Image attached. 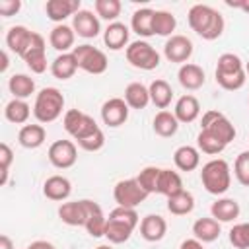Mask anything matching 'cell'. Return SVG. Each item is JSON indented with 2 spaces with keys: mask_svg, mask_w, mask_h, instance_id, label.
Masks as SVG:
<instances>
[{
  "mask_svg": "<svg viewBox=\"0 0 249 249\" xmlns=\"http://www.w3.org/2000/svg\"><path fill=\"white\" fill-rule=\"evenodd\" d=\"M245 72H247V76H249V60L245 62Z\"/></svg>",
  "mask_w": 249,
  "mask_h": 249,
  "instance_id": "53",
  "label": "cell"
},
{
  "mask_svg": "<svg viewBox=\"0 0 249 249\" xmlns=\"http://www.w3.org/2000/svg\"><path fill=\"white\" fill-rule=\"evenodd\" d=\"M126 105L130 109H146V105L150 103V91L144 84L140 82H130L126 88H124V97Z\"/></svg>",
  "mask_w": 249,
  "mask_h": 249,
  "instance_id": "33",
  "label": "cell"
},
{
  "mask_svg": "<svg viewBox=\"0 0 249 249\" xmlns=\"http://www.w3.org/2000/svg\"><path fill=\"white\" fill-rule=\"evenodd\" d=\"M101 208L95 200L89 198H82V200H70V202H62L58 206V218L60 222H64L66 226H86L88 218Z\"/></svg>",
  "mask_w": 249,
  "mask_h": 249,
  "instance_id": "8",
  "label": "cell"
},
{
  "mask_svg": "<svg viewBox=\"0 0 249 249\" xmlns=\"http://www.w3.org/2000/svg\"><path fill=\"white\" fill-rule=\"evenodd\" d=\"M173 115L177 117L179 123H185V124L196 121L198 115H200V103H198V99L195 95H191V93L181 95L177 99V103H175Z\"/></svg>",
  "mask_w": 249,
  "mask_h": 249,
  "instance_id": "24",
  "label": "cell"
},
{
  "mask_svg": "<svg viewBox=\"0 0 249 249\" xmlns=\"http://www.w3.org/2000/svg\"><path fill=\"white\" fill-rule=\"evenodd\" d=\"M193 208H195V196L185 189L173 196H167V210L173 216H187L193 212Z\"/></svg>",
  "mask_w": 249,
  "mask_h": 249,
  "instance_id": "36",
  "label": "cell"
},
{
  "mask_svg": "<svg viewBox=\"0 0 249 249\" xmlns=\"http://www.w3.org/2000/svg\"><path fill=\"white\" fill-rule=\"evenodd\" d=\"M72 54L76 56L78 68L84 70V72H88V74H95V76L97 74H103L107 70V66H109L107 54L101 49H97L93 45H88V43L74 47Z\"/></svg>",
  "mask_w": 249,
  "mask_h": 249,
  "instance_id": "7",
  "label": "cell"
},
{
  "mask_svg": "<svg viewBox=\"0 0 249 249\" xmlns=\"http://www.w3.org/2000/svg\"><path fill=\"white\" fill-rule=\"evenodd\" d=\"M49 161L56 167V169H68L76 163L78 160V150H76V142L72 140H56L49 146Z\"/></svg>",
  "mask_w": 249,
  "mask_h": 249,
  "instance_id": "12",
  "label": "cell"
},
{
  "mask_svg": "<svg viewBox=\"0 0 249 249\" xmlns=\"http://www.w3.org/2000/svg\"><path fill=\"white\" fill-rule=\"evenodd\" d=\"M233 175L239 181V185L249 187V150L241 152L233 161Z\"/></svg>",
  "mask_w": 249,
  "mask_h": 249,
  "instance_id": "43",
  "label": "cell"
},
{
  "mask_svg": "<svg viewBox=\"0 0 249 249\" xmlns=\"http://www.w3.org/2000/svg\"><path fill=\"white\" fill-rule=\"evenodd\" d=\"M165 233H167V222L160 214H148L140 220V235L146 241L156 243V241L163 239Z\"/></svg>",
  "mask_w": 249,
  "mask_h": 249,
  "instance_id": "21",
  "label": "cell"
},
{
  "mask_svg": "<svg viewBox=\"0 0 249 249\" xmlns=\"http://www.w3.org/2000/svg\"><path fill=\"white\" fill-rule=\"evenodd\" d=\"M173 163L179 171H195L198 165H200V152L198 148L195 146H179L175 152H173Z\"/></svg>",
  "mask_w": 249,
  "mask_h": 249,
  "instance_id": "27",
  "label": "cell"
},
{
  "mask_svg": "<svg viewBox=\"0 0 249 249\" xmlns=\"http://www.w3.org/2000/svg\"><path fill=\"white\" fill-rule=\"evenodd\" d=\"M128 37H130V29L121 23V21H113L107 25V29L103 31V43L107 49L111 51H121V49H126L130 43H128Z\"/></svg>",
  "mask_w": 249,
  "mask_h": 249,
  "instance_id": "22",
  "label": "cell"
},
{
  "mask_svg": "<svg viewBox=\"0 0 249 249\" xmlns=\"http://www.w3.org/2000/svg\"><path fill=\"white\" fill-rule=\"evenodd\" d=\"M95 249H113L111 245H99V247H95Z\"/></svg>",
  "mask_w": 249,
  "mask_h": 249,
  "instance_id": "52",
  "label": "cell"
},
{
  "mask_svg": "<svg viewBox=\"0 0 249 249\" xmlns=\"http://www.w3.org/2000/svg\"><path fill=\"white\" fill-rule=\"evenodd\" d=\"M152 128H154V132L158 134V136H161V138H169V136H173L177 130H179V121H177V117L171 113V111H158L156 113V117H154V121H152Z\"/></svg>",
  "mask_w": 249,
  "mask_h": 249,
  "instance_id": "32",
  "label": "cell"
},
{
  "mask_svg": "<svg viewBox=\"0 0 249 249\" xmlns=\"http://www.w3.org/2000/svg\"><path fill=\"white\" fill-rule=\"evenodd\" d=\"M25 249H54V245L51 241H45V239H37L33 243H29Z\"/></svg>",
  "mask_w": 249,
  "mask_h": 249,
  "instance_id": "49",
  "label": "cell"
},
{
  "mask_svg": "<svg viewBox=\"0 0 249 249\" xmlns=\"http://www.w3.org/2000/svg\"><path fill=\"white\" fill-rule=\"evenodd\" d=\"M72 29L78 37L84 39H95L101 31V23L97 14H93L91 10H80L74 18H72Z\"/></svg>",
  "mask_w": 249,
  "mask_h": 249,
  "instance_id": "16",
  "label": "cell"
},
{
  "mask_svg": "<svg viewBox=\"0 0 249 249\" xmlns=\"http://www.w3.org/2000/svg\"><path fill=\"white\" fill-rule=\"evenodd\" d=\"M226 6L230 8H237L245 14H249V0H237V2H231V0H226Z\"/></svg>",
  "mask_w": 249,
  "mask_h": 249,
  "instance_id": "48",
  "label": "cell"
},
{
  "mask_svg": "<svg viewBox=\"0 0 249 249\" xmlns=\"http://www.w3.org/2000/svg\"><path fill=\"white\" fill-rule=\"evenodd\" d=\"M140 224V218L136 214L134 208H123L117 206L109 212L107 216V228H105V237L109 239V243H124L130 239L134 228Z\"/></svg>",
  "mask_w": 249,
  "mask_h": 249,
  "instance_id": "3",
  "label": "cell"
},
{
  "mask_svg": "<svg viewBox=\"0 0 249 249\" xmlns=\"http://www.w3.org/2000/svg\"><path fill=\"white\" fill-rule=\"evenodd\" d=\"M84 228L88 230V233H89L91 237H105L107 216L103 214V210H101V208H97V210L88 218V222H86V226H84Z\"/></svg>",
  "mask_w": 249,
  "mask_h": 249,
  "instance_id": "41",
  "label": "cell"
},
{
  "mask_svg": "<svg viewBox=\"0 0 249 249\" xmlns=\"http://www.w3.org/2000/svg\"><path fill=\"white\" fill-rule=\"evenodd\" d=\"M4 117L14 124H25L31 117V107L25 99H12L4 107Z\"/></svg>",
  "mask_w": 249,
  "mask_h": 249,
  "instance_id": "37",
  "label": "cell"
},
{
  "mask_svg": "<svg viewBox=\"0 0 249 249\" xmlns=\"http://www.w3.org/2000/svg\"><path fill=\"white\" fill-rule=\"evenodd\" d=\"M239 202L235 200V198H228V196H224V198H216L214 202H212V206H210V214H212V218L214 220H218L220 224L222 222H233L237 216H239Z\"/></svg>",
  "mask_w": 249,
  "mask_h": 249,
  "instance_id": "28",
  "label": "cell"
},
{
  "mask_svg": "<svg viewBox=\"0 0 249 249\" xmlns=\"http://www.w3.org/2000/svg\"><path fill=\"white\" fill-rule=\"evenodd\" d=\"M179 249H204V245H202L198 239L191 237V239H185V241H181Z\"/></svg>",
  "mask_w": 249,
  "mask_h": 249,
  "instance_id": "47",
  "label": "cell"
},
{
  "mask_svg": "<svg viewBox=\"0 0 249 249\" xmlns=\"http://www.w3.org/2000/svg\"><path fill=\"white\" fill-rule=\"evenodd\" d=\"M64 109V95L56 88H43L35 95L33 103V115L39 121V124H49L56 121L62 115Z\"/></svg>",
  "mask_w": 249,
  "mask_h": 249,
  "instance_id": "5",
  "label": "cell"
},
{
  "mask_svg": "<svg viewBox=\"0 0 249 249\" xmlns=\"http://www.w3.org/2000/svg\"><path fill=\"white\" fill-rule=\"evenodd\" d=\"M177 27V19L171 12L167 10H156L154 14V35H160V37H171L173 31Z\"/></svg>",
  "mask_w": 249,
  "mask_h": 249,
  "instance_id": "38",
  "label": "cell"
},
{
  "mask_svg": "<svg viewBox=\"0 0 249 249\" xmlns=\"http://www.w3.org/2000/svg\"><path fill=\"white\" fill-rule=\"evenodd\" d=\"M200 130H204V132H208V134H212L214 138H218V140H222L226 146L235 138V126L231 124V121L224 115V113H220V111H214V109H210V111H206L204 115H202V121H200Z\"/></svg>",
  "mask_w": 249,
  "mask_h": 249,
  "instance_id": "9",
  "label": "cell"
},
{
  "mask_svg": "<svg viewBox=\"0 0 249 249\" xmlns=\"http://www.w3.org/2000/svg\"><path fill=\"white\" fill-rule=\"evenodd\" d=\"M82 150H86V152H97V150H101L103 146H105V134H103V130L101 128H97L93 134H89L88 138H84V140H80V142H76Z\"/></svg>",
  "mask_w": 249,
  "mask_h": 249,
  "instance_id": "44",
  "label": "cell"
},
{
  "mask_svg": "<svg viewBox=\"0 0 249 249\" xmlns=\"http://www.w3.org/2000/svg\"><path fill=\"white\" fill-rule=\"evenodd\" d=\"M124 54H126V60L130 66L138 68V70H154L160 66V53L144 39H138V41H132L126 49H124Z\"/></svg>",
  "mask_w": 249,
  "mask_h": 249,
  "instance_id": "6",
  "label": "cell"
},
{
  "mask_svg": "<svg viewBox=\"0 0 249 249\" xmlns=\"http://www.w3.org/2000/svg\"><path fill=\"white\" fill-rule=\"evenodd\" d=\"M0 56H2L0 72H6V70H8V64H10V60H8V53H6V51H2V53H0Z\"/></svg>",
  "mask_w": 249,
  "mask_h": 249,
  "instance_id": "51",
  "label": "cell"
},
{
  "mask_svg": "<svg viewBox=\"0 0 249 249\" xmlns=\"http://www.w3.org/2000/svg\"><path fill=\"white\" fill-rule=\"evenodd\" d=\"M62 124H64V130H66L76 142L88 138L89 134H93V132L99 128V124L93 121V117H89L88 113H84V111H80V109H68V111L64 113Z\"/></svg>",
  "mask_w": 249,
  "mask_h": 249,
  "instance_id": "10",
  "label": "cell"
},
{
  "mask_svg": "<svg viewBox=\"0 0 249 249\" xmlns=\"http://www.w3.org/2000/svg\"><path fill=\"white\" fill-rule=\"evenodd\" d=\"M128 111H130V107L126 105V101L123 97H111L101 105V121H103V124L117 128L126 123Z\"/></svg>",
  "mask_w": 249,
  "mask_h": 249,
  "instance_id": "14",
  "label": "cell"
},
{
  "mask_svg": "<svg viewBox=\"0 0 249 249\" xmlns=\"http://www.w3.org/2000/svg\"><path fill=\"white\" fill-rule=\"evenodd\" d=\"M187 21H189V27L202 39L206 41H214L218 39L222 33H224V16L208 6V4H195L189 8V14H187Z\"/></svg>",
  "mask_w": 249,
  "mask_h": 249,
  "instance_id": "1",
  "label": "cell"
},
{
  "mask_svg": "<svg viewBox=\"0 0 249 249\" xmlns=\"http://www.w3.org/2000/svg\"><path fill=\"white\" fill-rule=\"evenodd\" d=\"M80 0H49L45 4V14L51 21H54L56 25L58 23H64L66 18H74L82 8H80Z\"/></svg>",
  "mask_w": 249,
  "mask_h": 249,
  "instance_id": "17",
  "label": "cell"
},
{
  "mask_svg": "<svg viewBox=\"0 0 249 249\" xmlns=\"http://www.w3.org/2000/svg\"><path fill=\"white\" fill-rule=\"evenodd\" d=\"M93 10L97 14V18L113 23L117 21V18L121 16V10H123V4L119 0H95L93 2Z\"/></svg>",
  "mask_w": 249,
  "mask_h": 249,
  "instance_id": "39",
  "label": "cell"
},
{
  "mask_svg": "<svg viewBox=\"0 0 249 249\" xmlns=\"http://www.w3.org/2000/svg\"><path fill=\"white\" fill-rule=\"evenodd\" d=\"M0 249H14V243H12V239L6 233L0 235Z\"/></svg>",
  "mask_w": 249,
  "mask_h": 249,
  "instance_id": "50",
  "label": "cell"
},
{
  "mask_svg": "<svg viewBox=\"0 0 249 249\" xmlns=\"http://www.w3.org/2000/svg\"><path fill=\"white\" fill-rule=\"evenodd\" d=\"M154 14H156V10H152V8L136 10L130 18V29L142 39L152 37L154 35Z\"/></svg>",
  "mask_w": 249,
  "mask_h": 249,
  "instance_id": "26",
  "label": "cell"
},
{
  "mask_svg": "<svg viewBox=\"0 0 249 249\" xmlns=\"http://www.w3.org/2000/svg\"><path fill=\"white\" fill-rule=\"evenodd\" d=\"M19 10H21L19 0H0V16L10 18V16H16Z\"/></svg>",
  "mask_w": 249,
  "mask_h": 249,
  "instance_id": "46",
  "label": "cell"
},
{
  "mask_svg": "<svg viewBox=\"0 0 249 249\" xmlns=\"http://www.w3.org/2000/svg\"><path fill=\"white\" fill-rule=\"evenodd\" d=\"M230 243L235 249H249V222L235 224L230 230Z\"/></svg>",
  "mask_w": 249,
  "mask_h": 249,
  "instance_id": "42",
  "label": "cell"
},
{
  "mask_svg": "<svg viewBox=\"0 0 249 249\" xmlns=\"http://www.w3.org/2000/svg\"><path fill=\"white\" fill-rule=\"evenodd\" d=\"M148 91H150V101H152L158 109L165 111V109L171 105L173 89H171V86H169L165 80H161V78L154 80V82L148 86Z\"/></svg>",
  "mask_w": 249,
  "mask_h": 249,
  "instance_id": "31",
  "label": "cell"
},
{
  "mask_svg": "<svg viewBox=\"0 0 249 249\" xmlns=\"http://www.w3.org/2000/svg\"><path fill=\"white\" fill-rule=\"evenodd\" d=\"M78 70L76 56L72 53H62L51 62V74L56 80H70Z\"/></svg>",
  "mask_w": 249,
  "mask_h": 249,
  "instance_id": "30",
  "label": "cell"
},
{
  "mask_svg": "<svg viewBox=\"0 0 249 249\" xmlns=\"http://www.w3.org/2000/svg\"><path fill=\"white\" fill-rule=\"evenodd\" d=\"M72 193V183L64 175H51L43 183V195L49 200L54 202H64Z\"/></svg>",
  "mask_w": 249,
  "mask_h": 249,
  "instance_id": "20",
  "label": "cell"
},
{
  "mask_svg": "<svg viewBox=\"0 0 249 249\" xmlns=\"http://www.w3.org/2000/svg\"><path fill=\"white\" fill-rule=\"evenodd\" d=\"M200 183L210 195H224L231 185V171L226 160L214 158L206 161L200 169Z\"/></svg>",
  "mask_w": 249,
  "mask_h": 249,
  "instance_id": "4",
  "label": "cell"
},
{
  "mask_svg": "<svg viewBox=\"0 0 249 249\" xmlns=\"http://www.w3.org/2000/svg\"><path fill=\"white\" fill-rule=\"evenodd\" d=\"M8 89L14 99H27L31 93H35V80L27 74H14L8 80Z\"/></svg>",
  "mask_w": 249,
  "mask_h": 249,
  "instance_id": "34",
  "label": "cell"
},
{
  "mask_svg": "<svg viewBox=\"0 0 249 249\" xmlns=\"http://www.w3.org/2000/svg\"><path fill=\"white\" fill-rule=\"evenodd\" d=\"M12 161H14V152H12V148H10L6 142H2V144H0V167H2V179H0V185H2V187L8 183V173H10V165H12Z\"/></svg>",
  "mask_w": 249,
  "mask_h": 249,
  "instance_id": "45",
  "label": "cell"
},
{
  "mask_svg": "<svg viewBox=\"0 0 249 249\" xmlns=\"http://www.w3.org/2000/svg\"><path fill=\"white\" fill-rule=\"evenodd\" d=\"M183 191V179L173 169H161L160 181H158V193L163 196H173Z\"/></svg>",
  "mask_w": 249,
  "mask_h": 249,
  "instance_id": "35",
  "label": "cell"
},
{
  "mask_svg": "<svg viewBox=\"0 0 249 249\" xmlns=\"http://www.w3.org/2000/svg\"><path fill=\"white\" fill-rule=\"evenodd\" d=\"M177 80L179 84L189 89V91H195V89H200L206 82V76H204V70L198 66V64H193V62H187V64H181L179 72H177Z\"/></svg>",
  "mask_w": 249,
  "mask_h": 249,
  "instance_id": "23",
  "label": "cell"
},
{
  "mask_svg": "<svg viewBox=\"0 0 249 249\" xmlns=\"http://www.w3.org/2000/svg\"><path fill=\"white\" fill-rule=\"evenodd\" d=\"M33 35H35V31L27 29L25 25H14L6 33V47L14 54L23 58V54L27 53V49H29V45L33 41Z\"/></svg>",
  "mask_w": 249,
  "mask_h": 249,
  "instance_id": "18",
  "label": "cell"
},
{
  "mask_svg": "<svg viewBox=\"0 0 249 249\" xmlns=\"http://www.w3.org/2000/svg\"><path fill=\"white\" fill-rule=\"evenodd\" d=\"M193 41L185 35H171L163 45V56L177 64H187V60L193 56Z\"/></svg>",
  "mask_w": 249,
  "mask_h": 249,
  "instance_id": "13",
  "label": "cell"
},
{
  "mask_svg": "<svg viewBox=\"0 0 249 249\" xmlns=\"http://www.w3.org/2000/svg\"><path fill=\"white\" fill-rule=\"evenodd\" d=\"M45 138H47V130L43 124H23L18 132V142L27 150H35L43 146Z\"/></svg>",
  "mask_w": 249,
  "mask_h": 249,
  "instance_id": "29",
  "label": "cell"
},
{
  "mask_svg": "<svg viewBox=\"0 0 249 249\" xmlns=\"http://www.w3.org/2000/svg\"><path fill=\"white\" fill-rule=\"evenodd\" d=\"M160 171L161 167H156V165H148L144 167L138 175H136V181L140 183V187L152 195V193H158V181H160Z\"/></svg>",
  "mask_w": 249,
  "mask_h": 249,
  "instance_id": "40",
  "label": "cell"
},
{
  "mask_svg": "<svg viewBox=\"0 0 249 249\" xmlns=\"http://www.w3.org/2000/svg\"><path fill=\"white\" fill-rule=\"evenodd\" d=\"M214 76H216V84L222 89H226V91L241 89L243 84H245V80H247L245 64L233 53H224V54L218 56Z\"/></svg>",
  "mask_w": 249,
  "mask_h": 249,
  "instance_id": "2",
  "label": "cell"
},
{
  "mask_svg": "<svg viewBox=\"0 0 249 249\" xmlns=\"http://www.w3.org/2000/svg\"><path fill=\"white\" fill-rule=\"evenodd\" d=\"M113 196H115L117 206L136 208L138 204H142L148 198V193L140 187L136 177H132V179H121L113 189Z\"/></svg>",
  "mask_w": 249,
  "mask_h": 249,
  "instance_id": "11",
  "label": "cell"
},
{
  "mask_svg": "<svg viewBox=\"0 0 249 249\" xmlns=\"http://www.w3.org/2000/svg\"><path fill=\"white\" fill-rule=\"evenodd\" d=\"M220 233H222V226L212 216L210 218H198L193 224V235L200 243H212L220 237Z\"/></svg>",
  "mask_w": 249,
  "mask_h": 249,
  "instance_id": "25",
  "label": "cell"
},
{
  "mask_svg": "<svg viewBox=\"0 0 249 249\" xmlns=\"http://www.w3.org/2000/svg\"><path fill=\"white\" fill-rule=\"evenodd\" d=\"M74 41H76V33L72 29V25L66 23H58L51 29L49 33V43L54 51L62 53H72L74 51Z\"/></svg>",
  "mask_w": 249,
  "mask_h": 249,
  "instance_id": "19",
  "label": "cell"
},
{
  "mask_svg": "<svg viewBox=\"0 0 249 249\" xmlns=\"http://www.w3.org/2000/svg\"><path fill=\"white\" fill-rule=\"evenodd\" d=\"M23 62L33 74H43L47 70V51H45V37L35 31L33 41L23 54Z\"/></svg>",
  "mask_w": 249,
  "mask_h": 249,
  "instance_id": "15",
  "label": "cell"
}]
</instances>
